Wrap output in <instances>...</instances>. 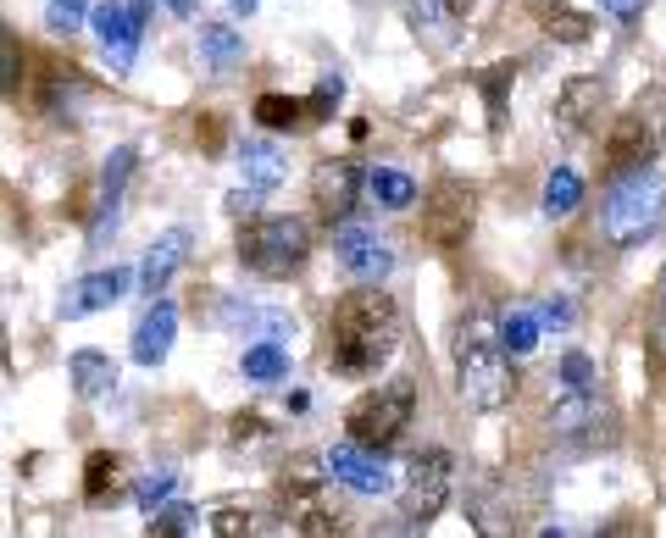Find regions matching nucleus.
Masks as SVG:
<instances>
[{"label": "nucleus", "instance_id": "obj_1", "mask_svg": "<svg viewBox=\"0 0 666 538\" xmlns=\"http://www.w3.org/2000/svg\"><path fill=\"white\" fill-rule=\"evenodd\" d=\"M400 345V306L377 283H361L328 311V367L340 377H372Z\"/></svg>", "mask_w": 666, "mask_h": 538}, {"label": "nucleus", "instance_id": "obj_2", "mask_svg": "<svg viewBox=\"0 0 666 538\" xmlns=\"http://www.w3.org/2000/svg\"><path fill=\"white\" fill-rule=\"evenodd\" d=\"M505 338L489 311H472L456 328V395L466 411H500L511 400V367Z\"/></svg>", "mask_w": 666, "mask_h": 538}, {"label": "nucleus", "instance_id": "obj_3", "mask_svg": "<svg viewBox=\"0 0 666 538\" xmlns=\"http://www.w3.org/2000/svg\"><path fill=\"white\" fill-rule=\"evenodd\" d=\"M661 222H666V172L655 162L616 172L600 201V239L611 251H639L661 233Z\"/></svg>", "mask_w": 666, "mask_h": 538}, {"label": "nucleus", "instance_id": "obj_4", "mask_svg": "<svg viewBox=\"0 0 666 538\" xmlns=\"http://www.w3.org/2000/svg\"><path fill=\"white\" fill-rule=\"evenodd\" d=\"M311 256V228L300 217H245L240 222V267L256 278H295Z\"/></svg>", "mask_w": 666, "mask_h": 538}, {"label": "nucleus", "instance_id": "obj_5", "mask_svg": "<svg viewBox=\"0 0 666 538\" xmlns=\"http://www.w3.org/2000/svg\"><path fill=\"white\" fill-rule=\"evenodd\" d=\"M417 417V383L411 377H395V383H377L345 411V433L356 445H372V450H389L395 438L411 427Z\"/></svg>", "mask_w": 666, "mask_h": 538}, {"label": "nucleus", "instance_id": "obj_6", "mask_svg": "<svg viewBox=\"0 0 666 538\" xmlns=\"http://www.w3.org/2000/svg\"><path fill=\"white\" fill-rule=\"evenodd\" d=\"M328 456H295L283 466V500H290V527L295 533H345V511L328 495Z\"/></svg>", "mask_w": 666, "mask_h": 538}, {"label": "nucleus", "instance_id": "obj_7", "mask_svg": "<svg viewBox=\"0 0 666 538\" xmlns=\"http://www.w3.org/2000/svg\"><path fill=\"white\" fill-rule=\"evenodd\" d=\"M472 222H478V194H472L461 178H439L422 194V239L434 244V251H445V256L466 251Z\"/></svg>", "mask_w": 666, "mask_h": 538}, {"label": "nucleus", "instance_id": "obj_8", "mask_svg": "<svg viewBox=\"0 0 666 538\" xmlns=\"http://www.w3.org/2000/svg\"><path fill=\"white\" fill-rule=\"evenodd\" d=\"M450 488H456V461L445 450H422L411 466H406V483H400V505H406V522L411 527H427L445 505H450Z\"/></svg>", "mask_w": 666, "mask_h": 538}, {"label": "nucleus", "instance_id": "obj_9", "mask_svg": "<svg viewBox=\"0 0 666 538\" xmlns=\"http://www.w3.org/2000/svg\"><path fill=\"white\" fill-rule=\"evenodd\" d=\"M333 256H340V267L361 283H377V278L395 272V244H389V233H377V222L345 217L333 228Z\"/></svg>", "mask_w": 666, "mask_h": 538}, {"label": "nucleus", "instance_id": "obj_10", "mask_svg": "<svg viewBox=\"0 0 666 538\" xmlns=\"http://www.w3.org/2000/svg\"><path fill=\"white\" fill-rule=\"evenodd\" d=\"M661 139H666V128H661V106H633L623 123L611 128V139H605V172L616 178V172L650 167V162H655V151H661Z\"/></svg>", "mask_w": 666, "mask_h": 538}, {"label": "nucleus", "instance_id": "obj_11", "mask_svg": "<svg viewBox=\"0 0 666 538\" xmlns=\"http://www.w3.org/2000/svg\"><path fill=\"white\" fill-rule=\"evenodd\" d=\"M89 28H94V44H101V56L112 62V73H128L133 56H139V39H145V0H106V7L89 12Z\"/></svg>", "mask_w": 666, "mask_h": 538}, {"label": "nucleus", "instance_id": "obj_12", "mask_svg": "<svg viewBox=\"0 0 666 538\" xmlns=\"http://www.w3.org/2000/svg\"><path fill=\"white\" fill-rule=\"evenodd\" d=\"M283 167L290 162H283V151L272 139H245L240 144V189L228 194V212L233 217H256V206L283 183Z\"/></svg>", "mask_w": 666, "mask_h": 538}, {"label": "nucleus", "instance_id": "obj_13", "mask_svg": "<svg viewBox=\"0 0 666 538\" xmlns=\"http://www.w3.org/2000/svg\"><path fill=\"white\" fill-rule=\"evenodd\" d=\"M361 189H367L361 162H350V156H328V162H317V172H311V206L322 212L328 228H340L345 217H356Z\"/></svg>", "mask_w": 666, "mask_h": 538}, {"label": "nucleus", "instance_id": "obj_14", "mask_svg": "<svg viewBox=\"0 0 666 538\" xmlns=\"http://www.w3.org/2000/svg\"><path fill=\"white\" fill-rule=\"evenodd\" d=\"M328 472H333V483H345L350 495H389V488H395V472H389L384 450L356 445V438H345V445L328 450Z\"/></svg>", "mask_w": 666, "mask_h": 538}, {"label": "nucleus", "instance_id": "obj_15", "mask_svg": "<svg viewBox=\"0 0 666 538\" xmlns=\"http://www.w3.org/2000/svg\"><path fill=\"white\" fill-rule=\"evenodd\" d=\"M128 283H133L128 267H101V272L78 278L67 295H62V306H56V322H78V317H94V311L117 306V300L128 295Z\"/></svg>", "mask_w": 666, "mask_h": 538}, {"label": "nucleus", "instance_id": "obj_16", "mask_svg": "<svg viewBox=\"0 0 666 538\" xmlns=\"http://www.w3.org/2000/svg\"><path fill=\"white\" fill-rule=\"evenodd\" d=\"M133 178V151L128 144H117V151L106 156L101 167V201H94V222H89V244H106L117 233V217H123V189Z\"/></svg>", "mask_w": 666, "mask_h": 538}, {"label": "nucleus", "instance_id": "obj_17", "mask_svg": "<svg viewBox=\"0 0 666 538\" xmlns=\"http://www.w3.org/2000/svg\"><path fill=\"white\" fill-rule=\"evenodd\" d=\"M600 112H605V84L600 78H566L561 94H555V123L566 133H594L600 128Z\"/></svg>", "mask_w": 666, "mask_h": 538}, {"label": "nucleus", "instance_id": "obj_18", "mask_svg": "<svg viewBox=\"0 0 666 538\" xmlns=\"http://www.w3.org/2000/svg\"><path fill=\"white\" fill-rule=\"evenodd\" d=\"M217 322H222L228 333H240L245 345H251V338H290V333H295V317H290V311L251 306V300H222Z\"/></svg>", "mask_w": 666, "mask_h": 538}, {"label": "nucleus", "instance_id": "obj_19", "mask_svg": "<svg viewBox=\"0 0 666 538\" xmlns=\"http://www.w3.org/2000/svg\"><path fill=\"white\" fill-rule=\"evenodd\" d=\"M189 251H195V233H189V228H167V233L151 244V251H145V261H139V289L156 300L162 289H167V278L183 267Z\"/></svg>", "mask_w": 666, "mask_h": 538}, {"label": "nucleus", "instance_id": "obj_20", "mask_svg": "<svg viewBox=\"0 0 666 538\" xmlns=\"http://www.w3.org/2000/svg\"><path fill=\"white\" fill-rule=\"evenodd\" d=\"M172 333H178V306L156 295V306L145 311V322L133 328V361L139 367H162L172 350Z\"/></svg>", "mask_w": 666, "mask_h": 538}, {"label": "nucleus", "instance_id": "obj_21", "mask_svg": "<svg viewBox=\"0 0 666 538\" xmlns=\"http://www.w3.org/2000/svg\"><path fill=\"white\" fill-rule=\"evenodd\" d=\"M117 500H123V461H117L112 450H94V456L84 461V505L106 511V505H117Z\"/></svg>", "mask_w": 666, "mask_h": 538}, {"label": "nucleus", "instance_id": "obj_22", "mask_svg": "<svg viewBox=\"0 0 666 538\" xmlns=\"http://www.w3.org/2000/svg\"><path fill=\"white\" fill-rule=\"evenodd\" d=\"M67 372H73L78 400H101V395H112V388H117V361L101 356V350H78L67 361Z\"/></svg>", "mask_w": 666, "mask_h": 538}, {"label": "nucleus", "instance_id": "obj_23", "mask_svg": "<svg viewBox=\"0 0 666 538\" xmlns=\"http://www.w3.org/2000/svg\"><path fill=\"white\" fill-rule=\"evenodd\" d=\"M240 367L256 383H278V377H290V350H283V338H251Z\"/></svg>", "mask_w": 666, "mask_h": 538}, {"label": "nucleus", "instance_id": "obj_24", "mask_svg": "<svg viewBox=\"0 0 666 538\" xmlns=\"http://www.w3.org/2000/svg\"><path fill=\"white\" fill-rule=\"evenodd\" d=\"M367 194L384 212H406V206H417V183L400 172V167H372L367 172Z\"/></svg>", "mask_w": 666, "mask_h": 538}, {"label": "nucleus", "instance_id": "obj_25", "mask_svg": "<svg viewBox=\"0 0 666 538\" xmlns=\"http://www.w3.org/2000/svg\"><path fill=\"white\" fill-rule=\"evenodd\" d=\"M306 117H311V106L295 101V94H261L256 101V123L272 133H295V128H306Z\"/></svg>", "mask_w": 666, "mask_h": 538}, {"label": "nucleus", "instance_id": "obj_26", "mask_svg": "<svg viewBox=\"0 0 666 538\" xmlns=\"http://www.w3.org/2000/svg\"><path fill=\"white\" fill-rule=\"evenodd\" d=\"M584 201V178L573 167H550L545 178V217H573Z\"/></svg>", "mask_w": 666, "mask_h": 538}, {"label": "nucleus", "instance_id": "obj_27", "mask_svg": "<svg viewBox=\"0 0 666 538\" xmlns=\"http://www.w3.org/2000/svg\"><path fill=\"white\" fill-rule=\"evenodd\" d=\"M240 51H245V34H233L222 23L201 28V62L206 67H233V62H240Z\"/></svg>", "mask_w": 666, "mask_h": 538}, {"label": "nucleus", "instance_id": "obj_28", "mask_svg": "<svg viewBox=\"0 0 666 538\" xmlns=\"http://www.w3.org/2000/svg\"><path fill=\"white\" fill-rule=\"evenodd\" d=\"M539 317L534 311H511L505 322H500V338H505V350H511V361H522V356H534L539 350Z\"/></svg>", "mask_w": 666, "mask_h": 538}, {"label": "nucleus", "instance_id": "obj_29", "mask_svg": "<svg viewBox=\"0 0 666 538\" xmlns=\"http://www.w3.org/2000/svg\"><path fill=\"white\" fill-rule=\"evenodd\" d=\"M406 17H411L417 39L439 44V51H445V44H450V34H439V23L450 17V12H445V0H411V7H406Z\"/></svg>", "mask_w": 666, "mask_h": 538}, {"label": "nucleus", "instance_id": "obj_30", "mask_svg": "<svg viewBox=\"0 0 666 538\" xmlns=\"http://www.w3.org/2000/svg\"><path fill=\"white\" fill-rule=\"evenodd\" d=\"M172 488H178V472H172V466H156V472H145V477L133 483V500L145 505V511H156V505L172 495Z\"/></svg>", "mask_w": 666, "mask_h": 538}, {"label": "nucleus", "instance_id": "obj_31", "mask_svg": "<svg viewBox=\"0 0 666 538\" xmlns=\"http://www.w3.org/2000/svg\"><path fill=\"white\" fill-rule=\"evenodd\" d=\"M589 34H594V23H589L584 12H566V7H561V12L550 17V39H561V44H584Z\"/></svg>", "mask_w": 666, "mask_h": 538}, {"label": "nucleus", "instance_id": "obj_32", "mask_svg": "<svg viewBox=\"0 0 666 538\" xmlns=\"http://www.w3.org/2000/svg\"><path fill=\"white\" fill-rule=\"evenodd\" d=\"M555 388H594V361L589 356H561V372H555Z\"/></svg>", "mask_w": 666, "mask_h": 538}, {"label": "nucleus", "instance_id": "obj_33", "mask_svg": "<svg viewBox=\"0 0 666 538\" xmlns=\"http://www.w3.org/2000/svg\"><path fill=\"white\" fill-rule=\"evenodd\" d=\"M84 12H89V0H51V7H44V23H51V34H73L84 23Z\"/></svg>", "mask_w": 666, "mask_h": 538}, {"label": "nucleus", "instance_id": "obj_34", "mask_svg": "<svg viewBox=\"0 0 666 538\" xmlns=\"http://www.w3.org/2000/svg\"><path fill=\"white\" fill-rule=\"evenodd\" d=\"M340 101H345V73H322V84L311 94V117H328Z\"/></svg>", "mask_w": 666, "mask_h": 538}, {"label": "nucleus", "instance_id": "obj_35", "mask_svg": "<svg viewBox=\"0 0 666 538\" xmlns=\"http://www.w3.org/2000/svg\"><path fill=\"white\" fill-rule=\"evenodd\" d=\"M505 84H511V67H489V73H484V94H489L495 128H500V117H505Z\"/></svg>", "mask_w": 666, "mask_h": 538}, {"label": "nucleus", "instance_id": "obj_36", "mask_svg": "<svg viewBox=\"0 0 666 538\" xmlns=\"http://www.w3.org/2000/svg\"><path fill=\"white\" fill-rule=\"evenodd\" d=\"M156 522H151V533H189L195 527V511L189 505H167V511H151Z\"/></svg>", "mask_w": 666, "mask_h": 538}, {"label": "nucleus", "instance_id": "obj_37", "mask_svg": "<svg viewBox=\"0 0 666 538\" xmlns=\"http://www.w3.org/2000/svg\"><path fill=\"white\" fill-rule=\"evenodd\" d=\"M212 533H222V538L256 533V516H251V511H217V516H212Z\"/></svg>", "mask_w": 666, "mask_h": 538}, {"label": "nucleus", "instance_id": "obj_38", "mask_svg": "<svg viewBox=\"0 0 666 538\" xmlns=\"http://www.w3.org/2000/svg\"><path fill=\"white\" fill-rule=\"evenodd\" d=\"M261 438H267V422L256 417V411H245V417H233V445H261Z\"/></svg>", "mask_w": 666, "mask_h": 538}, {"label": "nucleus", "instance_id": "obj_39", "mask_svg": "<svg viewBox=\"0 0 666 538\" xmlns=\"http://www.w3.org/2000/svg\"><path fill=\"white\" fill-rule=\"evenodd\" d=\"M539 322H545V328H573V306H566V295H550V300L539 306Z\"/></svg>", "mask_w": 666, "mask_h": 538}, {"label": "nucleus", "instance_id": "obj_40", "mask_svg": "<svg viewBox=\"0 0 666 538\" xmlns=\"http://www.w3.org/2000/svg\"><path fill=\"white\" fill-rule=\"evenodd\" d=\"M600 7L616 17V23H639V12H644V0H600Z\"/></svg>", "mask_w": 666, "mask_h": 538}, {"label": "nucleus", "instance_id": "obj_41", "mask_svg": "<svg viewBox=\"0 0 666 538\" xmlns=\"http://www.w3.org/2000/svg\"><path fill=\"white\" fill-rule=\"evenodd\" d=\"M201 144H206V151H217V144H222V117H201Z\"/></svg>", "mask_w": 666, "mask_h": 538}, {"label": "nucleus", "instance_id": "obj_42", "mask_svg": "<svg viewBox=\"0 0 666 538\" xmlns=\"http://www.w3.org/2000/svg\"><path fill=\"white\" fill-rule=\"evenodd\" d=\"M7 89H17V39H7Z\"/></svg>", "mask_w": 666, "mask_h": 538}, {"label": "nucleus", "instance_id": "obj_43", "mask_svg": "<svg viewBox=\"0 0 666 538\" xmlns=\"http://www.w3.org/2000/svg\"><path fill=\"white\" fill-rule=\"evenodd\" d=\"M472 7H478V0H445V12H450V17H466Z\"/></svg>", "mask_w": 666, "mask_h": 538}, {"label": "nucleus", "instance_id": "obj_44", "mask_svg": "<svg viewBox=\"0 0 666 538\" xmlns=\"http://www.w3.org/2000/svg\"><path fill=\"white\" fill-rule=\"evenodd\" d=\"M528 7H534V12H545V17H555V12L566 7V0H528Z\"/></svg>", "mask_w": 666, "mask_h": 538}, {"label": "nucleus", "instance_id": "obj_45", "mask_svg": "<svg viewBox=\"0 0 666 538\" xmlns=\"http://www.w3.org/2000/svg\"><path fill=\"white\" fill-rule=\"evenodd\" d=\"M167 7H172L178 17H189V12H195V0H167Z\"/></svg>", "mask_w": 666, "mask_h": 538}, {"label": "nucleus", "instance_id": "obj_46", "mask_svg": "<svg viewBox=\"0 0 666 538\" xmlns=\"http://www.w3.org/2000/svg\"><path fill=\"white\" fill-rule=\"evenodd\" d=\"M228 7L240 12V17H251V12H256V0H228Z\"/></svg>", "mask_w": 666, "mask_h": 538}, {"label": "nucleus", "instance_id": "obj_47", "mask_svg": "<svg viewBox=\"0 0 666 538\" xmlns=\"http://www.w3.org/2000/svg\"><path fill=\"white\" fill-rule=\"evenodd\" d=\"M661 306H666V267H661Z\"/></svg>", "mask_w": 666, "mask_h": 538}]
</instances>
